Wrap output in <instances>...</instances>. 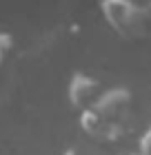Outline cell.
<instances>
[]
</instances>
